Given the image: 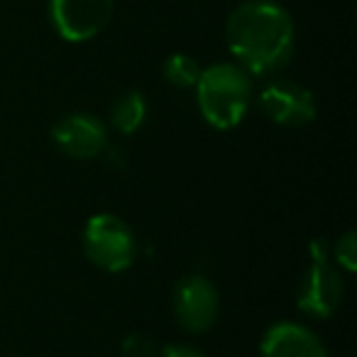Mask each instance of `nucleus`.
I'll list each match as a JSON object with an SVG mask.
<instances>
[{
  "mask_svg": "<svg viewBox=\"0 0 357 357\" xmlns=\"http://www.w3.org/2000/svg\"><path fill=\"white\" fill-rule=\"evenodd\" d=\"M225 42L250 76H274L291 61L296 27L274 0H245L225 20Z\"/></svg>",
  "mask_w": 357,
  "mask_h": 357,
  "instance_id": "f257e3e1",
  "label": "nucleus"
},
{
  "mask_svg": "<svg viewBox=\"0 0 357 357\" xmlns=\"http://www.w3.org/2000/svg\"><path fill=\"white\" fill-rule=\"evenodd\" d=\"M196 103L213 130H235L252 105V76L233 61L211 64L196 81Z\"/></svg>",
  "mask_w": 357,
  "mask_h": 357,
  "instance_id": "f03ea898",
  "label": "nucleus"
},
{
  "mask_svg": "<svg viewBox=\"0 0 357 357\" xmlns=\"http://www.w3.org/2000/svg\"><path fill=\"white\" fill-rule=\"evenodd\" d=\"M84 252L93 267L118 274L137 257V238L128 220L115 213H96L84 225Z\"/></svg>",
  "mask_w": 357,
  "mask_h": 357,
  "instance_id": "7ed1b4c3",
  "label": "nucleus"
},
{
  "mask_svg": "<svg viewBox=\"0 0 357 357\" xmlns=\"http://www.w3.org/2000/svg\"><path fill=\"white\" fill-rule=\"evenodd\" d=\"M345 298V279L331 262L326 240L311 243V262L296 289V306L311 318H331Z\"/></svg>",
  "mask_w": 357,
  "mask_h": 357,
  "instance_id": "20e7f679",
  "label": "nucleus"
},
{
  "mask_svg": "<svg viewBox=\"0 0 357 357\" xmlns=\"http://www.w3.org/2000/svg\"><path fill=\"white\" fill-rule=\"evenodd\" d=\"M174 318L186 333L201 335L211 331L220 313V294L215 284L204 274H189L178 279L172 291Z\"/></svg>",
  "mask_w": 357,
  "mask_h": 357,
  "instance_id": "39448f33",
  "label": "nucleus"
},
{
  "mask_svg": "<svg viewBox=\"0 0 357 357\" xmlns=\"http://www.w3.org/2000/svg\"><path fill=\"white\" fill-rule=\"evenodd\" d=\"M115 0H50V22L66 42H89L113 20Z\"/></svg>",
  "mask_w": 357,
  "mask_h": 357,
  "instance_id": "423d86ee",
  "label": "nucleus"
},
{
  "mask_svg": "<svg viewBox=\"0 0 357 357\" xmlns=\"http://www.w3.org/2000/svg\"><path fill=\"white\" fill-rule=\"evenodd\" d=\"M259 108L274 125H282V128H303L313 123L318 113L311 91L287 79L264 86L259 93Z\"/></svg>",
  "mask_w": 357,
  "mask_h": 357,
  "instance_id": "0eeeda50",
  "label": "nucleus"
},
{
  "mask_svg": "<svg viewBox=\"0 0 357 357\" xmlns=\"http://www.w3.org/2000/svg\"><path fill=\"white\" fill-rule=\"evenodd\" d=\"M52 142L71 159H96L108 147V128L93 113H69L54 123Z\"/></svg>",
  "mask_w": 357,
  "mask_h": 357,
  "instance_id": "6e6552de",
  "label": "nucleus"
},
{
  "mask_svg": "<svg viewBox=\"0 0 357 357\" xmlns=\"http://www.w3.org/2000/svg\"><path fill=\"white\" fill-rule=\"evenodd\" d=\"M259 352L262 357H331L316 331L294 321H279L269 326Z\"/></svg>",
  "mask_w": 357,
  "mask_h": 357,
  "instance_id": "1a4fd4ad",
  "label": "nucleus"
},
{
  "mask_svg": "<svg viewBox=\"0 0 357 357\" xmlns=\"http://www.w3.org/2000/svg\"><path fill=\"white\" fill-rule=\"evenodd\" d=\"M147 120V98L135 89H128L115 96L110 105V125L120 135H135Z\"/></svg>",
  "mask_w": 357,
  "mask_h": 357,
  "instance_id": "9d476101",
  "label": "nucleus"
},
{
  "mask_svg": "<svg viewBox=\"0 0 357 357\" xmlns=\"http://www.w3.org/2000/svg\"><path fill=\"white\" fill-rule=\"evenodd\" d=\"M201 64L191 54H172L162 64V74L167 79V84H172L174 89H194L196 81L201 76Z\"/></svg>",
  "mask_w": 357,
  "mask_h": 357,
  "instance_id": "9b49d317",
  "label": "nucleus"
},
{
  "mask_svg": "<svg viewBox=\"0 0 357 357\" xmlns=\"http://www.w3.org/2000/svg\"><path fill=\"white\" fill-rule=\"evenodd\" d=\"M333 257L337 262V269H345L347 274H352L357 269V233L347 230L333 245Z\"/></svg>",
  "mask_w": 357,
  "mask_h": 357,
  "instance_id": "f8f14e48",
  "label": "nucleus"
},
{
  "mask_svg": "<svg viewBox=\"0 0 357 357\" xmlns=\"http://www.w3.org/2000/svg\"><path fill=\"white\" fill-rule=\"evenodd\" d=\"M123 355L125 357H157V345L149 335L132 333L123 340Z\"/></svg>",
  "mask_w": 357,
  "mask_h": 357,
  "instance_id": "ddd939ff",
  "label": "nucleus"
},
{
  "mask_svg": "<svg viewBox=\"0 0 357 357\" xmlns=\"http://www.w3.org/2000/svg\"><path fill=\"white\" fill-rule=\"evenodd\" d=\"M159 357H208L201 347L196 345H186V342H176V345H167L162 347Z\"/></svg>",
  "mask_w": 357,
  "mask_h": 357,
  "instance_id": "4468645a",
  "label": "nucleus"
}]
</instances>
